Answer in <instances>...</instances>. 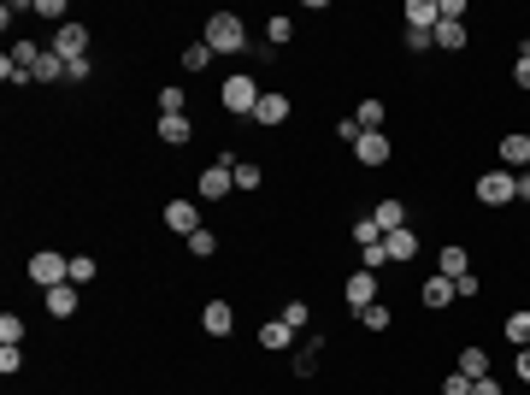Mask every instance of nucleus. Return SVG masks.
<instances>
[{"label":"nucleus","mask_w":530,"mask_h":395,"mask_svg":"<svg viewBox=\"0 0 530 395\" xmlns=\"http://www.w3.org/2000/svg\"><path fill=\"white\" fill-rule=\"evenodd\" d=\"M518 395H530V390H518Z\"/></svg>","instance_id":"50"},{"label":"nucleus","mask_w":530,"mask_h":395,"mask_svg":"<svg viewBox=\"0 0 530 395\" xmlns=\"http://www.w3.org/2000/svg\"><path fill=\"white\" fill-rule=\"evenodd\" d=\"M360 136H365V130H360V118H354V113H342V118H336V142H348V148H354Z\"/></svg>","instance_id":"38"},{"label":"nucleus","mask_w":530,"mask_h":395,"mask_svg":"<svg viewBox=\"0 0 530 395\" xmlns=\"http://www.w3.org/2000/svg\"><path fill=\"white\" fill-rule=\"evenodd\" d=\"M354 118H360V130H389V107L377 95H365L360 107H354Z\"/></svg>","instance_id":"23"},{"label":"nucleus","mask_w":530,"mask_h":395,"mask_svg":"<svg viewBox=\"0 0 530 395\" xmlns=\"http://www.w3.org/2000/svg\"><path fill=\"white\" fill-rule=\"evenodd\" d=\"M100 278V260L95 254H71V283H77V289H83V283H95Z\"/></svg>","instance_id":"30"},{"label":"nucleus","mask_w":530,"mask_h":395,"mask_svg":"<svg viewBox=\"0 0 530 395\" xmlns=\"http://www.w3.org/2000/svg\"><path fill=\"white\" fill-rule=\"evenodd\" d=\"M201 331H207L212 342H224L236 331V307H230V301H201Z\"/></svg>","instance_id":"10"},{"label":"nucleus","mask_w":530,"mask_h":395,"mask_svg":"<svg viewBox=\"0 0 530 395\" xmlns=\"http://www.w3.org/2000/svg\"><path fill=\"white\" fill-rule=\"evenodd\" d=\"M166 230H177V236L189 242L201 230V207L195 201H166Z\"/></svg>","instance_id":"12"},{"label":"nucleus","mask_w":530,"mask_h":395,"mask_svg":"<svg viewBox=\"0 0 530 395\" xmlns=\"http://www.w3.org/2000/svg\"><path fill=\"white\" fill-rule=\"evenodd\" d=\"M236 154H218L212 166H201V201H224L230 189H236Z\"/></svg>","instance_id":"5"},{"label":"nucleus","mask_w":530,"mask_h":395,"mask_svg":"<svg viewBox=\"0 0 530 395\" xmlns=\"http://www.w3.org/2000/svg\"><path fill=\"white\" fill-rule=\"evenodd\" d=\"M454 289H460V301H477V296H483V278H477V271H466Z\"/></svg>","instance_id":"43"},{"label":"nucleus","mask_w":530,"mask_h":395,"mask_svg":"<svg viewBox=\"0 0 530 395\" xmlns=\"http://www.w3.org/2000/svg\"><path fill=\"white\" fill-rule=\"evenodd\" d=\"M472 395H507V390H501L495 378H477V383H472Z\"/></svg>","instance_id":"47"},{"label":"nucleus","mask_w":530,"mask_h":395,"mask_svg":"<svg viewBox=\"0 0 530 395\" xmlns=\"http://www.w3.org/2000/svg\"><path fill=\"white\" fill-rule=\"evenodd\" d=\"M295 42V18L289 13H271L265 18V47H289Z\"/></svg>","instance_id":"24"},{"label":"nucleus","mask_w":530,"mask_h":395,"mask_svg":"<svg viewBox=\"0 0 530 395\" xmlns=\"http://www.w3.org/2000/svg\"><path fill=\"white\" fill-rule=\"evenodd\" d=\"M495 154H501V166H507V171H530V130H507Z\"/></svg>","instance_id":"11"},{"label":"nucleus","mask_w":530,"mask_h":395,"mask_svg":"<svg viewBox=\"0 0 530 395\" xmlns=\"http://www.w3.org/2000/svg\"><path fill=\"white\" fill-rule=\"evenodd\" d=\"M419 301L424 307H454V301H460V289H454V278H442V271H436V278H424V289H419Z\"/></svg>","instance_id":"15"},{"label":"nucleus","mask_w":530,"mask_h":395,"mask_svg":"<svg viewBox=\"0 0 530 395\" xmlns=\"http://www.w3.org/2000/svg\"><path fill=\"white\" fill-rule=\"evenodd\" d=\"M466 42H472V30H466V24L436 18V47H442V54H466Z\"/></svg>","instance_id":"19"},{"label":"nucleus","mask_w":530,"mask_h":395,"mask_svg":"<svg viewBox=\"0 0 530 395\" xmlns=\"http://www.w3.org/2000/svg\"><path fill=\"white\" fill-rule=\"evenodd\" d=\"M0 372H6V378L24 372V348H6V342H0Z\"/></svg>","instance_id":"41"},{"label":"nucleus","mask_w":530,"mask_h":395,"mask_svg":"<svg viewBox=\"0 0 530 395\" xmlns=\"http://www.w3.org/2000/svg\"><path fill=\"white\" fill-rule=\"evenodd\" d=\"M278 319H283L289 331H307V325H312V307H307V301H283V313H278Z\"/></svg>","instance_id":"32"},{"label":"nucleus","mask_w":530,"mask_h":395,"mask_svg":"<svg viewBox=\"0 0 530 395\" xmlns=\"http://www.w3.org/2000/svg\"><path fill=\"white\" fill-rule=\"evenodd\" d=\"M348 236H354V248L365 254V248H377V242H383V230H377V219L365 212V219H354V225H348Z\"/></svg>","instance_id":"27"},{"label":"nucleus","mask_w":530,"mask_h":395,"mask_svg":"<svg viewBox=\"0 0 530 395\" xmlns=\"http://www.w3.org/2000/svg\"><path fill=\"white\" fill-rule=\"evenodd\" d=\"M260 95H265V89L253 83V71H230V77L218 83V107H224L230 118H253V107H260Z\"/></svg>","instance_id":"1"},{"label":"nucleus","mask_w":530,"mask_h":395,"mask_svg":"<svg viewBox=\"0 0 530 395\" xmlns=\"http://www.w3.org/2000/svg\"><path fill=\"white\" fill-rule=\"evenodd\" d=\"M230 171H236V189H242V195H253V189L265 184V171L253 166V159H236V166H230Z\"/></svg>","instance_id":"31"},{"label":"nucleus","mask_w":530,"mask_h":395,"mask_svg":"<svg viewBox=\"0 0 530 395\" xmlns=\"http://www.w3.org/2000/svg\"><path fill=\"white\" fill-rule=\"evenodd\" d=\"M212 59H218V54H212L207 42H189V47H183V71H189V77H201V71H212Z\"/></svg>","instance_id":"28"},{"label":"nucleus","mask_w":530,"mask_h":395,"mask_svg":"<svg viewBox=\"0 0 530 395\" xmlns=\"http://www.w3.org/2000/svg\"><path fill=\"white\" fill-rule=\"evenodd\" d=\"M383 248H389V266H406V260L419 254V230H413V225L395 230V236H383Z\"/></svg>","instance_id":"20"},{"label":"nucleus","mask_w":530,"mask_h":395,"mask_svg":"<svg viewBox=\"0 0 530 395\" xmlns=\"http://www.w3.org/2000/svg\"><path fill=\"white\" fill-rule=\"evenodd\" d=\"M171 113H189V95H183L177 83H166V89H159V118H171Z\"/></svg>","instance_id":"33"},{"label":"nucleus","mask_w":530,"mask_h":395,"mask_svg":"<svg viewBox=\"0 0 530 395\" xmlns=\"http://www.w3.org/2000/svg\"><path fill=\"white\" fill-rule=\"evenodd\" d=\"M401 42H406V54H431L436 36H424V30H401Z\"/></svg>","instance_id":"40"},{"label":"nucleus","mask_w":530,"mask_h":395,"mask_svg":"<svg viewBox=\"0 0 530 395\" xmlns=\"http://www.w3.org/2000/svg\"><path fill=\"white\" fill-rule=\"evenodd\" d=\"M436 390H442V395H472V378H460V372H448V378L436 383Z\"/></svg>","instance_id":"44"},{"label":"nucleus","mask_w":530,"mask_h":395,"mask_svg":"<svg viewBox=\"0 0 530 395\" xmlns=\"http://www.w3.org/2000/svg\"><path fill=\"white\" fill-rule=\"evenodd\" d=\"M201 42H207L212 54H248V24H242L236 13H212L207 30H201Z\"/></svg>","instance_id":"2"},{"label":"nucleus","mask_w":530,"mask_h":395,"mask_svg":"<svg viewBox=\"0 0 530 395\" xmlns=\"http://www.w3.org/2000/svg\"><path fill=\"white\" fill-rule=\"evenodd\" d=\"M525 54H530V42H525Z\"/></svg>","instance_id":"49"},{"label":"nucleus","mask_w":530,"mask_h":395,"mask_svg":"<svg viewBox=\"0 0 530 395\" xmlns=\"http://www.w3.org/2000/svg\"><path fill=\"white\" fill-rule=\"evenodd\" d=\"M42 54H47V47H36V42H13V54H6V59L24 65V71H36V59H42Z\"/></svg>","instance_id":"36"},{"label":"nucleus","mask_w":530,"mask_h":395,"mask_svg":"<svg viewBox=\"0 0 530 395\" xmlns=\"http://www.w3.org/2000/svg\"><path fill=\"white\" fill-rule=\"evenodd\" d=\"M0 342H6V348L24 342V319H18V313H0Z\"/></svg>","instance_id":"35"},{"label":"nucleus","mask_w":530,"mask_h":395,"mask_svg":"<svg viewBox=\"0 0 530 395\" xmlns=\"http://www.w3.org/2000/svg\"><path fill=\"white\" fill-rule=\"evenodd\" d=\"M360 325L372 331V337H383V331H395V313H389V301H372V307L360 313Z\"/></svg>","instance_id":"25"},{"label":"nucleus","mask_w":530,"mask_h":395,"mask_svg":"<svg viewBox=\"0 0 530 395\" xmlns=\"http://www.w3.org/2000/svg\"><path fill=\"white\" fill-rule=\"evenodd\" d=\"M47 54H59L65 65L89 59V24H77V18H71V24H59V30H54V42H47Z\"/></svg>","instance_id":"6"},{"label":"nucleus","mask_w":530,"mask_h":395,"mask_svg":"<svg viewBox=\"0 0 530 395\" xmlns=\"http://www.w3.org/2000/svg\"><path fill=\"white\" fill-rule=\"evenodd\" d=\"M30 77H36V83H59V77H71V65L59 54H42L36 59V71H30Z\"/></svg>","instance_id":"29"},{"label":"nucleus","mask_w":530,"mask_h":395,"mask_svg":"<svg viewBox=\"0 0 530 395\" xmlns=\"http://www.w3.org/2000/svg\"><path fill=\"white\" fill-rule=\"evenodd\" d=\"M189 254H195V260H212V254H218V236H212V230L201 225L195 236H189Z\"/></svg>","instance_id":"34"},{"label":"nucleus","mask_w":530,"mask_h":395,"mask_svg":"<svg viewBox=\"0 0 530 395\" xmlns=\"http://www.w3.org/2000/svg\"><path fill=\"white\" fill-rule=\"evenodd\" d=\"M513 372H518V383L530 390V348H518V354H513Z\"/></svg>","instance_id":"46"},{"label":"nucleus","mask_w":530,"mask_h":395,"mask_svg":"<svg viewBox=\"0 0 530 395\" xmlns=\"http://www.w3.org/2000/svg\"><path fill=\"white\" fill-rule=\"evenodd\" d=\"M24 271H30L36 289H59V283H71V254H59V248H36Z\"/></svg>","instance_id":"3"},{"label":"nucleus","mask_w":530,"mask_h":395,"mask_svg":"<svg viewBox=\"0 0 530 395\" xmlns=\"http://www.w3.org/2000/svg\"><path fill=\"white\" fill-rule=\"evenodd\" d=\"M518 201L530 207V171H518Z\"/></svg>","instance_id":"48"},{"label":"nucleus","mask_w":530,"mask_h":395,"mask_svg":"<svg viewBox=\"0 0 530 395\" xmlns=\"http://www.w3.org/2000/svg\"><path fill=\"white\" fill-rule=\"evenodd\" d=\"M42 307L54 313V319H71V313L83 307V289H77V283H59V289H42Z\"/></svg>","instance_id":"13"},{"label":"nucleus","mask_w":530,"mask_h":395,"mask_svg":"<svg viewBox=\"0 0 530 395\" xmlns=\"http://www.w3.org/2000/svg\"><path fill=\"white\" fill-rule=\"evenodd\" d=\"M372 219H377V230H383V236H395V230H406V201H377L372 207Z\"/></svg>","instance_id":"17"},{"label":"nucleus","mask_w":530,"mask_h":395,"mask_svg":"<svg viewBox=\"0 0 530 395\" xmlns=\"http://www.w3.org/2000/svg\"><path fill=\"white\" fill-rule=\"evenodd\" d=\"M513 83L530 95V54H518V65H513Z\"/></svg>","instance_id":"45"},{"label":"nucleus","mask_w":530,"mask_h":395,"mask_svg":"<svg viewBox=\"0 0 530 395\" xmlns=\"http://www.w3.org/2000/svg\"><path fill=\"white\" fill-rule=\"evenodd\" d=\"M36 18H47V24H71V13H65V0H36Z\"/></svg>","instance_id":"37"},{"label":"nucleus","mask_w":530,"mask_h":395,"mask_svg":"<svg viewBox=\"0 0 530 395\" xmlns=\"http://www.w3.org/2000/svg\"><path fill=\"white\" fill-rule=\"evenodd\" d=\"M477 201H483V207H513L518 201V171L489 166L483 177H477Z\"/></svg>","instance_id":"4"},{"label":"nucleus","mask_w":530,"mask_h":395,"mask_svg":"<svg viewBox=\"0 0 530 395\" xmlns=\"http://www.w3.org/2000/svg\"><path fill=\"white\" fill-rule=\"evenodd\" d=\"M154 136L166 142V148H189V136H195V125H189V113H171L154 125Z\"/></svg>","instance_id":"16"},{"label":"nucleus","mask_w":530,"mask_h":395,"mask_svg":"<svg viewBox=\"0 0 530 395\" xmlns=\"http://www.w3.org/2000/svg\"><path fill=\"white\" fill-rule=\"evenodd\" d=\"M501 337L513 342V348H530V307H513L501 319Z\"/></svg>","instance_id":"22"},{"label":"nucleus","mask_w":530,"mask_h":395,"mask_svg":"<svg viewBox=\"0 0 530 395\" xmlns=\"http://www.w3.org/2000/svg\"><path fill=\"white\" fill-rule=\"evenodd\" d=\"M260 348L265 354H289L295 348V331L283 325V319H265V325H260Z\"/></svg>","instance_id":"18"},{"label":"nucleus","mask_w":530,"mask_h":395,"mask_svg":"<svg viewBox=\"0 0 530 395\" xmlns=\"http://www.w3.org/2000/svg\"><path fill=\"white\" fill-rule=\"evenodd\" d=\"M0 83H13V89H24V83H36L24 65H13V59H0Z\"/></svg>","instance_id":"39"},{"label":"nucleus","mask_w":530,"mask_h":395,"mask_svg":"<svg viewBox=\"0 0 530 395\" xmlns=\"http://www.w3.org/2000/svg\"><path fill=\"white\" fill-rule=\"evenodd\" d=\"M342 301H348V307L354 313H365V307H372V301H383V296H377V271H348V278H342Z\"/></svg>","instance_id":"7"},{"label":"nucleus","mask_w":530,"mask_h":395,"mask_svg":"<svg viewBox=\"0 0 530 395\" xmlns=\"http://www.w3.org/2000/svg\"><path fill=\"white\" fill-rule=\"evenodd\" d=\"M289 113H295V100L283 95V89H265L260 107H253V125H260V130H278V125H289Z\"/></svg>","instance_id":"8"},{"label":"nucleus","mask_w":530,"mask_h":395,"mask_svg":"<svg viewBox=\"0 0 530 395\" xmlns=\"http://www.w3.org/2000/svg\"><path fill=\"white\" fill-rule=\"evenodd\" d=\"M354 159H360V166H389V159H395L389 130H365V136L354 142Z\"/></svg>","instance_id":"9"},{"label":"nucleus","mask_w":530,"mask_h":395,"mask_svg":"<svg viewBox=\"0 0 530 395\" xmlns=\"http://www.w3.org/2000/svg\"><path fill=\"white\" fill-rule=\"evenodd\" d=\"M360 266H365V271H383V266H389V248H383V242H377V248H365Z\"/></svg>","instance_id":"42"},{"label":"nucleus","mask_w":530,"mask_h":395,"mask_svg":"<svg viewBox=\"0 0 530 395\" xmlns=\"http://www.w3.org/2000/svg\"><path fill=\"white\" fill-rule=\"evenodd\" d=\"M436 271H442V278H454V283H460L466 271H472V254H466L460 242H448L442 254H436Z\"/></svg>","instance_id":"21"},{"label":"nucleus","mask_w":530,"mask_h":395,"mask_svg":"<svg viewBox=\"0 0 530 395\" xmlns=\"http://www.w3.org/2000/svg\"><path fill=\"white\" fill-rule=\"evenodd\" d=\"M401 18H406V30H424V36H436V18H442V6H436V0H406Z\"/></svg>","instance_id":"14"},{"label":"nucleus","mask_w":530,"mask_h":395,"mask_svg":"<svg viewBox=\"0 0 530 395\" xmlns=\"http://www.w3.org/2000/svg\"><path fill=\"white\" fill-rule=\"evenodd\" d=\"M454 372H460V378H489V348H460V366H454Z\"/></svg>","instance_id":"26"}]
</instances>
